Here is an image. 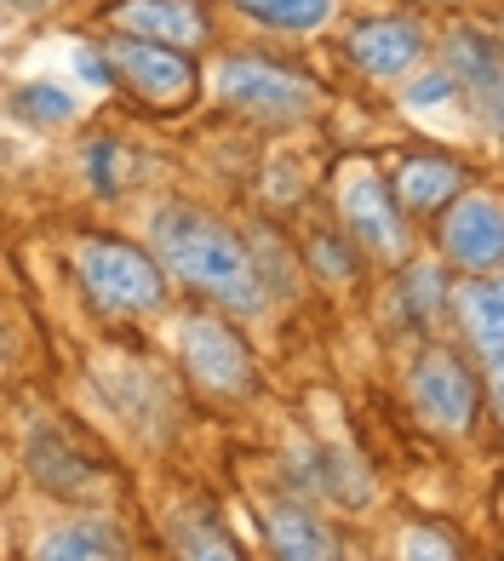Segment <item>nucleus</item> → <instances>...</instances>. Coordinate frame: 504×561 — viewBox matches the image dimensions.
Returning <instances> with one entry per match:
<instances>
[{
	"mask_svg": "<svg viewBox=\"0 0 504 561\" xmlns=\"http://www.w3.org/2000/svg\"><path fill=\"white\" fill-rule=\"evenodd\" d=\"M149 247L167 275H179L184 287L218 298L236 316H259L264 310V270L247 252L236 229H224L218 218L195 213V207H156L149 218Z\"/></svg>",
	"mask_w": 504,
	"mask_h": 561,
	"instance_id": "nucleus-1",
	"label": "nucleus"
},
{
	"mask_svg": "<svg viewBox=\"0 0 504 561\" xmlns=\"http://www.w3.org/2000/svg\"><path fill=\"white\" fill-rule=\"evenodd\" d=\"M213 92L224 98L230 110L252 115V121H270V126H293L321 110V87L293 75L282 64H259V58H230L218 64L213 75Z\"/></svg>",
	"mask_w": 504,
	"mask_h": 561,
	"instance_id": "nucleus-2",
	"label": "nucleus"
},
{
	"mask_svg": "<svg viewBox=\"0 0 504 561\" xmlns=\"http://www.w3.org/2000/svg\"><path fill=\"white\" fill-rule=\"evenodd\" d=\"M75 270H81V287L115 316L156 310L161 293H167L161 264L138 247H126V241H81L75 247Z\"/></svg>",
	"mask_w": 504,
	"mask_h": 561,
	"instance_id": "nucleus-3",
	"label": "nucleus"
},
{
	"mask_svg": "<svg viewBox=\"0 0 504 561\" xmlns=\"http://www.w3.org/2000/svg\"><path fill=\"white\" fill-rule=\"evenodd\" d=\"M110 64H115L121 81L156 110H172V104H190L195 98V64H190V53H179V46L126 35V41L110 46Z\"/></svg>",
	"mask_w": 504,
	"mask_h": 561,
	"instance_id": "nucleus-4",
	"label": "nucleus"
},
{
	"mask_svg": "<svg viewBox=\"0 0 504 561\" xmlns=\"http://www.w3.org/2000/svg\"><path fill=\"white\" fill-rule=\"evenodd\" d=\"M179 355H184V367H190L195 385H207L218 396H247L252 390V355H247L236 327L190 316L179 327Z\"/></svg>",
	"mask_w": 504,
	"mask_h": 561,
	"instance_id": "nucleus-5",
	"label": "nucleus"
},
{
	"mask_svg": "<svg viewBox=\"0 0 504 561\" xmlns=\"http://www.w3.org/2000/svg\"><path fill=\"white\" fill-rule=\"evenodd\" d=\"M408 390H413L419 419L431 424V430H447V436L470 430V419H476V378H470V367H465L453 350L419 355V367H413V385H408Z\"/></svg>",
	"mask_w": 504,
	"mask_h": 561,
	"instance_id": "nucleus-6",
	"label": "nucleus"
},
{
	"mask_svg": "<svg viewBox=\"0 0 504 561\" xmlns=\"http://www.w3.org/2000/svg\"><path fill=\"white\" fill-rule=\"evenodd\" d=\"M442 252L465 270H499L504 264V207L488 195L453 201V213L442 218Z\"/></svg>",
	"mask_w": 504,
	"mask_h": 561,
	"instance_id": "nucleus-7",
	"label": "nucleus"
},
{
	"mask_svg": "<svg viewBox=\"0 0 504 561\" xmlns=\"http://www.w3.org/2000/svg\"><path fill=\"white\" fill-rule=\"evenodd\" d=\"M339 213L350 224V236H356L367 252H378V259H396L401 247V213H396V195L378 184V178L362 167V172H350L344 178V190H339Z\"/></svg>",
	"mask_w": 504,
	"mask_h": 561,
	"instance_id": "nucleus-8",
	"label": "nucleus"
},
{
	"mask_svg": "<svg viewBox=\"0 0 504 561\" xmlns=\"http://www.w3.org/2000/svg\"><path fill=\"white\" fill-rule=\"evenodd\" d=\"M350 58H356V69L378 75V81H396V75L419 69L424 30L413 18H367L350 30Z\"/></svg>",
	"mask_w": 504,
	"mask_h": 561,
	"instance_id": "nucleus-9",
	"label": "nucleus"
},
{
	"mask_svg": "<svg viewBox=\"0 0 504 561\" xmlns=\"http://www.w3.org/2000/svg\"><path fill=\"white\" fill-rule=\"evenodd\" d=\"M264 533H270V545H275L282 561H344L333 527H327L310 504H298V499H275L264 510Z\"/></svg>",
	"mask_w": 504,
	"mask_h": 561,
	"instance_id": "nucleus-10",
	"label": "nucleus"
},
{
	"mask_svg": "<svg viewBox=\"0 0 504 561\" xmlns=\"http://www.w3.org/2000/svg\"><path fill=\"white\" fill-rule=\"evenodd\" d=\"M115 23L126 35L179 46V53H190V46L207 41V18H201L195 0H126V7L115 12Z\"/></svg>",
	"mask_w": 504,
	"mask_h": 561,
	"instance_id": "nucleus-11",
	"label": "nucleus"
},
{
	"mask_svg": "<svg viewBox=\"0 0 504 561\" xmlns=\"http://www.w3.org/2000/svg\"><path fill=\"white\" fill-rule=\"evenodd\" d=\"M30 561H133V550H126L121 527L98 522V516H81V522H58L46 527Z\"/></svg>",
	"mask_w": 504,
	"mask_h": 561,
	"instance_id": "nucleus-12",
	"label": "nucleus"
},
{
	"mask_svg": "<svg viewBox=\"0 0 504 561\" xmlns=\"http://www.w3.org/2000/svg\"><path fill=\"white\" fill-rule=\"evenodd\" d=\"M167 533H172V556L179 561H241L236 539L218 527L207 504H172Z\"/></svg>",
	"mask_w": 504,
	"mask_h": 561,
	"instance_id": "nucleus-13",
	"label": "nucleus"
},
{
	"mask_svg": "<svg viewBox=\"0 0 504 561\" xmlns=\"http://www.w3.org/2000/svg\"><path fill=\"white\" fill-rule=\"evenodd\" d=\"M447 75L465 87H499L504 81V46L488 35V30H470V23H459V30H447Z\"/></svg>",
	"mask_w": 504,
	"mask_h": 561,
	"instance_id": "nucleus-14",
	"label": "nucleus"
},
{
	"mask_svg": "<svg viewBox=\"0 0 504 561\" xmlns=\"http://www.w3.org/2000/svg\"><path fill=\"white\" fill-rule=\"evenodd\" d=\"M459 316H465V333L470 344L488 355H504V280H476V287L459 293Z\"/></svg>",
	"mask_w": 504,
	"mask_h": 561,
	"instance_id": "nucleus-15",
	"label": "nucleus"
},
{
	"mask_svg": "<svg viewBox=\"0 0 504 561\" xmlns=\"http://www.w3.org/2000/svg\"><path fill=\"white\" fill-rule=\"evenodd\" d=\"M459 184H465L459 167H453V161H431V156L401 161V172H396V195L408 201L413 213H431V207H442V201H453Z\"/></svg>",
	"mask_w": 504,
	"mask_h": 561,
	"instance_id": "nucleus-16",
	"label": "nucleus"
},
{
	"mask_svg": "<svg viewBox=\"0 0 504 561\" xmlns=\"http://www.w3.org/2000/svg\"><path fill=\"white\" fill-rule=\"evenodd\" d=\"M230 7L270 23V30H293V35H310L333 18V0H230Z\"/></svg>",
	"mask_w": 504,
	"mask_h": 561,
	"instance_id": "nucleus-17",
	"label": "nucleus"
},
{
	"mask_svg": "<svg viewBox=\"0 0 504 561\" xmlns=\"http://www.w3.org/2000/svg\"><path fill=\"white\" fill-rule=\"evenodd\" d=\"M12 104H18V115H30L35 126H69V121H75V110H81V104H75V98H69L58 81H23Z\"/></svg>",
	"mask_w": 504,
	"mask_h": 561,
	"instance_id": "nucleus-18",
	"label": "nucleus"
},
{
	"mask_svg": "<svg viewBox=\"0 0 504 561\" xmlns=\"http://www.w3.org/2000/svg\"><path fill=\"white\" fill-rule=\"evenodd\" d=\"M396 304H401V316L408 321H431L436 316V304H442V275L431 270V264H413L408 275H401V293H396Z\"/></svg>",
	"mask_w": 504,
	"mask_h": 561,
	"instance_id": "nucleus-19",
	"label": "nucleus"
},
{
	"mask_svg": "<svg viewBox=\"0 0 504 561\" xmlns=\"http://www.w3.org/2000/svg\"><path fill=\"white\" fill-rule=\"evenodd\" d=\"M396 561H459V545L442 527H408L396 539Z\"/></svg>",
	"mask_w": 504,
	"mask_h": 561,
	"instance_id": "nucleus-20",
	"label": "nucleus"
},
{
	"mask_svg": "<svg viewBox=\"0 0 504 561\" xmlns=\"http://www.w3.org/2000/svg\"><path fill=\"white\" fill-rule=\"evenodd\" d=\"M69 64H75V75L92 87V92H110L121 75H115V64H110V46H75L69 53Z\"/></svg>",
	"mask_w": 504,
	"mask_h": 561,
	"instance_id": "nucleus-21",
	"label": "nucleus"
},
{
	"mask_svg": "<svg viewBox=\"0 0 504 561\" xmlns=\"http://www.w3.org/2000/svg\"><path fill=\"white\" fill-rule=\"evenodd\" d=\"M453 87H459V81H453L447 69L442 75H419V81H408V92H401V104L419 110V115H431V110H442L447 98H453Z\"/></svg>",
	"mask_w": 504,
	"mask_h": 561,
	"instance_id": "nucleus-22",
	"label": "nucleus"
},
{
	"mask_svg": "<svg viewBox=\"0 0 504 561\" xmlns=\"http://www.w3.org/2000/svg\"><path fill=\"white\" fill-rule=\"evenodd\" d=\"M115 156H121L115 138L87 144V178H92V190H98V195H115V184H121V178H115Z\"/></svg>",
	"mask_w": 504,
	"mask_h": 561,
	"instance_id": "nucleus-23",
	"label": "nucleus"
},
{
	"mask_svg": "<svg viewBox=\"0 0 504 561\" xmlns=\"http://www.w3.org/2000/svg\"><path fill=\"white\" fill-rule=\"evenodd\" d=\"M488 390H493V407H499V419H504V355H493V367H488Z\"/></svg>",
	"mask_w": 504,
	"mask_h": 561,
	"instance_id": "nucleus-24",
	"label": "nucleus"
},
{
	"mask_svg": "<svg viewBox=\"0 0 504 561\" xmlns=\"http://www.w3.org/2000/svg\"><path fill=\"white\" fill-rule=\"evenodd\" d=\"M12 12H30V7H46V0H7Z\"/></svg>",
	"mask_w": 504,
	"mask_h": 561,
	"instance_id": "nucleus-25",
	"label": "nucleus"
},
{
	"mask_svg": "<svg viewBox=\"0 0 504 561\" xmlns=\"http://www.w3.org/2000/svg\"><path fill=\"white\" fill-rule=\"evenodd\" d=\"M493 110H499V121H504V81L493 87Z\"/></svg>",
	"mask_w": 504,
	"mask_h": 561,
	"instance_id": "nucleus-26",
	"label": "nucleus"
}]
</instances>
